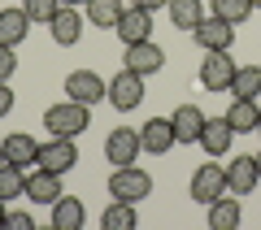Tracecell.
<instances>
[{
	"instance_id": "cell-25",
	"label": "cell",
	"mask_w": 261,
	"mask_h": 230,
	"mask_svg": "<svg viewBox=\"0 0 261 230\" xmlns=\"http://www.w3.org/2000/svg\"><path fill=\"white\" fill-rule=\"evenodd\" d=\"M100 226H105V230H135V226H140V217H135V204L113 200L109 209L100 213Z\"/></svg>"
},
{
	"instance_id": "cell-21",
	"label": "cell",
	"mask_w": 261,
	"mask_h": 230,
	"mask_svg": "<svg viewBox=\"0 0 261 230\" xmlns=\"http://www.w3.org/2000/svg\"><path fill=\"white\" fill-rule=\"evenodd\" d=\"M257 118H261V104H257V100H244V96H235L231 109H226V122H231L235 135H248V130H257Z\"/></svg>"
},
{
	"instance_id": "cell-7",
	"label": "cell",
	"mask_w": 261,
	"mask_h": 230,
	"mask_svg": "<svg viewBox=\"0 0 261 230\" xmlns=\"http://www.w3.org/2000/svg\"><path fill=\"white\" fill-rule=\"evenodd\" d=\"M35 165L53 169V174H70V169L79 165V148H74V139L53 135L48 143H39V161H35Z\"/></svg>"
},
{
	"instance_id": "cell-24",
	"label": "cell",
	"mask_w": 261,
	"mask_h": 230,
	"mask_svg": "<svg viewBox=\"0 0 261 230\" xmlns=\"http://www.w3.org/2000/svg\"><path fill=\"white\" fill-rule=\"evenodd\" d=\"M122 0H87V22L92 26H100V31H113L122 22Z\"/></svg>"
},
{
	"instance_id": "cell-14",
	"label": "cell",
	"mask_w": 261,
	"mask_h": 230,
	"mask_svg": "<svg viewBox=\"0 0 261 230\" xmlns=\"http://www.w3.org/2000/svg\"><path fill=\"white\" fill-rule=\"evenodd\" d=\"M27 195H31L35 204H48V209H53V204L65 195V191H61V174H53V169L39 165L35 174H27Z\"/></svg>"
},
{
	"instance_id": "cell-3",
	"label": "cell",
	"mask_w": 261,
	"mask_h": 230,
	"mask_svg": "<svg viewBox=\"0 0 261 230\" xmlns=\"http://www.w3.org/2000/svg\"><path fill=\"white\" fill-rule=\"evenodd\" d=\"M187 191H192L196 204H205V209H209L218 195H226V165H218V157L205 161V165L192 174V187H187Z\"/></svg>"
},
{
	"instance_id": "cell-23",
	"label": "cell",
	"mask_w": 261,
	"mask_h": 230,
	"mask_svg": "<svg viewBox=\"0 0 261 230\" xmlns=\"http://www.w3.org/2000/svg\"><path fill=\"white\" fill-rule=\"evenodd\" d=\"M226 92L244 96V100H257V92H261V65H235L231 87H226Z\"/></svg>"
},
{
	"instance_id": "cell-32",
	"label": "cell",
	"mask_w": 261,
	"mask_h": 230,
	"mask_svg": "<svg viewBox=\"0 0 261 230\" xmlns=\"http://www.w3.org/2000/svg\"><path fill=\"white\" fill-rule=\"evenodd\" d=\"M9 109H13V92L9 83H0V118H9Z\"/></svg>"
},
{
	"instance_id": "cell-9",
	"label": "cell",
	"mask_w": 261,
	"mask_h": 230,
	"mask_svg": "<svg viewBox=\"0 0 261 230\" xmlns=\"http://www.w3.org/2000/svg\"><path fill=\"white\" fill-rule=\"evenodd\" d=\"M122 65H126V70H135L140 78H148V74H157L161 65H166V52H161V44H152V39H144V44H126Z\"/></svg>"
},
{
	"instance_id": "cell-2",
	"label": "cell",
	"mask_w": 261,
	"mask_h": 230,
	"mask_svg": "<svg viewBox=\"0 0 261 230\" xmlns=\"http://www.w3.org/2000/svg\"><path fill=\"white\" fill-rule=\"evenodd\" d=\"M109 195H113V200H126V204H140L144 195H152L148 169H140V165H113V174H109Z\"/></svg>"
},
{
	"instance_id": "cell-4",
	"label": "cell",
	"mask_w": 261,
	"mask_h": 230,
	"mask_svg": "<svg viewBox=\"0 0 261 230\" xmlns=\"http://www.w3.org/2000/svg\"><path fill=\"white\" fill-rule=\"evenodd\" d=\"M109 104H113L118 113L140 109V104H144V78H140L135 70H126V65H122V70L109 78Z\"/></svg>"
},
{
	"instance_id": "cell-6",
	"label": "cell",
	"mask_w": 261,
	"mask_h": 230,
	"mask_svg": "<svg viewBox=\"0 0 261 230\" xmlns=\"http://www.w3.org/2000/svg\"><path fill=\"white\" fill-rule=\"evenodd\" d=\"M140 152H144L140 130L113 126L109 135H105V161H113V165H135V157H140Z\"/></svg>"
},
{
	"instance_id": "cell-18",
	"label": "cell",
	"mask_w": 261,
	"mask_h": 230,
	"mask_svg": "<svg viewBox=\"0 0 261 230\" xmlns=\"http://www.w3.org/2000/svg\"><path fill=\"white\" fill-rule=\"evenodd\" d=\"M0 148H5V161L18 165V169H31V165L39 161V143H35L31 135H22V130H18V135H9Z\"/></svg>"
},
{
	"instance_id": "cell-31",
	"label": "cell",
	"mask_w": 261,
	"mask_h": 230,
	"mask_svg": "<svg viewBox=\"0 0 261 230\" xmlns=\"http://www.w3.org/2000/svg\"><path fill=\"white\" fill-rule=\"evenodd\" d=\"M5 226H9V230H35V217H31V213H9Z\"/></svg>"
},
{
	"instance_id": "cell-5",
	"label": "cell",
	"mask_w": 261,
	"mask_h": 230,
	"mask_svg": "<svg viewBox=\"0 0 261 230\" xmlns=\"http://www.w3.org/2000/svg\"><path fill=\"white\" fill-rule=\"evenodd\" d=\"M65 100L100 104V100H109V83L96 70H74V74H65Z\"/></svg>"
},
{
	"instance_id": "cell-29",
	"label": "cell",
	"mask_w": 261,
	"mask_h": 230,
	"mask_svg": "<svg viewBox=\"0 0 261 230\" xmlns=\"http://www.w3.org/2000/svg\"><path fill=\"white\" fill-rule=\"evenodd\" d=\"M22 9H27L31 22H44V26H48V22H53V13L61 9V0H22Z\"/></svg>"
},
{
	"instance_id": "cell-38",
	"label": "cell",
	"mask_w": 261,
	"mask_h": 230,
	"mask_svg": "<svg viewBox=\"0 0 261 230\" xmlns=\"http://www.w3.org/2000/svg\"><path fill=\"white\" fill-rule=\"evenodd\" d=\"M257 135H261V118H257Z\"/></svg>"
},
{
	"instance_id": "cell-27",
	"label": "cell",
	"mask_w": 261,
	"mask_h": 230,
	"mask_svg": "<svg viewBox=\"0 0 261 230\" xmlns=\"http://www.w3.org/2000/svg\"><path fill=\"white\" fill-rule=\"evenodd\" d=\"M18 195H27V169L0 165V200L9 204V200H18Z\"/></svg>"
},
{
	"instance_id": "cell-28",
	"label": "cell",
	"mask_w": 261,
	"mask_h": 230,
	"mask_svg": "<svg viewBox=\"0 0 261 230\" xmlns=\"http://www.w3.org/2000/svg\"><path fill=\"white\" fill-rule=\"evenodd\" d=\"M214 5V18H222V22H248V13H252V0H209Z\"/></svg>"
},
{
	"instance_id": "cell-15",
	"label": "cell",
	"mask_w": 261,
	"mask_h": 230,
	"mask_svg": "<svg viewBox=\"0 0 261 230\" xmlns=\"http://www.w3.org/2000/svg\"><path fill=\"white\" fill-rule=\"evenodd\" d=\"M113 31H118L122 44H144V39H152V13H148V9H135V5H130Z\"/></svg>"
},
{
	"instance_id": "cell-10",
	"label": "cell",
	"mask_w": 261,
	"mask_h": 230,
	"mask_svg": "<svg viewBox=\"0 0 261 230\" xmlns=\"http://www.w3.org/2000/svg\"><path fill=\"white\" fill-rule=\"evenodd\" d=\"M48 31H53V44L74 48L79 39H83V13H79L74 5H61V9L53 13V22H48Z\"/></svg>"
},
{
	"instance_id": "cell-39",
	"label": "cell",
	"mask_w": 261,
	"mask_h": 230,
	"mask_svg": "<svg viewBox=\"0 0 261 230\" xmlns=\"http://www.w3.org/2000/svg\"><path fill=\"white\" fill-rule=\"evenodd\" d=\"M257 165H261V152H257Z\"/></svg>"
},
{
	"instance_id": "cell-26",
	"label": "cell",
	"mask_w": 261,
	"mask_h": 230,
	"mask_svg": "<svg viewBox=\"0 0 261 230\" xmlns=\"http://www.w3.org/2000/svg\"><path fill=\"white\" fill-rule=\"evenodd\" d=\"M166 9H170V22H174L178 31H196V22L205 18L200 0H166Z\"/></svg>"
},
{
	"instance_id": "cell-34",
	"label": "cell",
	"mask_w": 261,
	"mask_h": 230,
	"mask_svg": "<svg viewBox=\"0 0 261 230\" xmlns=\"http://www.w3.org/2000/svg\"><path fill=\"white\" fill-rule=\"evenodd\" d=\"M5 221H9V213H5V200H0V226H5Z\"/></svg>"
},
{
	"instance_id": "cell-8",
	"label": "cell",
	"mask_w": 261,
	"mask_h": 230,
	"mask_svg": "<svg viewBox=\"0 0 261 230\" xmlns=\"http://www.w3.org/2000/svg\"><path fill=\"white\" fill-rule=\"evenodd\" d=\"M192 39L205 48V52H231L235 26H231V22H222V18H200V22H196V31H192Z\"/></svg>"
},
{
	"instance_id": "cell-19",
	"label": "cell",
	"mask_w": 261,
	"mask_h": 230,
	"mask_svg": "<svg viewBox=\"0 0 261 230\" xmlns=\"http://www.w3.org/2000/svg\"><path fill=\"white\" fill-rule=\"evenodd\" d=\"M240 221H244V209H240V200H235V191L218 195V200L209 204V230H235Z\"/></svg>"
},
{
	"instance_id": "cell-36",
	"label": "cell",
	"mask_w": 261,
	"mask_h": 230,
	"mask_svg": "<svg viewBox=\"0 0 261 230\" xmlns=\"http://www.w3.org/2000/svg\"><path fill=\"white\" fill-rule=\"evenodd\" d=\"M0 165H9V161H5V148H0Z\"/></svg>"
},
{
	"instance_id": "cell-35",
	"label": "cell",
	"mask_w": 261,
	"mask_h": 230,
	"mask_svg": "<svg viewBox=\"0 0 261 230\" xmlns=\"http://www.w3.org/2000/svg\"><path fill=\"white\" fill-rule=\"evenodd\" d=\"M61 5H74V9H79V5H87V0H61Z\"/></svg>"
},
{
	"instance_id": "cell-16",
	"label": "cell",
	"mask_w": 261,
	"mask_h": 230,
	"mask_svg": "<svg viewBox=\"0 0 261 230\" xmlns=\"http://www.w3.org/2000/svg\"><path fill=\"white\" fill-rule=\"evenodd\" d=\"M231 139H235V130H231V122H226V113L222 118H205L200 148H205L209 157H226V152H231Z\"/></svg>"
},
{
	"instance_id": "cell-37",
	"label": "cell",
	"mask_w": 261,
	"mask_h": 230,
	"mask_svg": "<svg viewBox=\"0 0 261 230\" xmlns=\"http://www.w3.org/2000/svg\"><path fill=\"white\" fill-rule=\"evenodd\" d=\"M252 9H261V0H252Z\"/></svg>"
},
{
	"instance_id": "cell-1",
	"label": "cell",
	"mask_w": 261,
	"mask_h": 230,
	"mask_svg": "<svg viewBox=\"0 0 261 230\" xmlns=\"http://www.w3.org/2000/svg\"><path fill=\"white\" fill-rule=\"evenodd\" d=\"M44 126L48 135H65V139H79L87 126H92V104H79V100H61L44 113Z\"/></svg>"
},
{
	"instance_id": "cell-12",
	"label": "cell",
	"mask_w": 261,
	"mask_h": 230,
	"mask_svg": "<svg viewBox=\"0 0 261 230\" xmlns=\"http://www.w3.org/2000/svg\"><path fill=\"white\" fill-rule=\"evenodd\" d=\"M140 143H144V152H152V157H166L170 148L178 143L174 139V122L170 118H148L140 126Z\"/></svg>"
},
{
	"instance_id": "cell-30",
	"label": "cell",
	"mask_w": 261,
	"mask_h": 230,
	"mask_svg": "<svg viewBox=\"0 0 261 230\" xmlns=\"http://www.w3.org/2000/svg\"><path fill=\"white\" fill-rule=\"evenodd\" d=\"M13 74H18V56H13V48L0 44V83H9Z\"/></svg>"
},
{
	"instance_id": "cell-17",
	"label": "cell",
	"mask_w": 261,
	"mask_h": 230,
	"mask_svg": "<svg viewBox=\"0 0 261 230\" xmlns=\"http://www.w3.org/2000/svg\"><path fill=\"white\" fill-rule=\"evenodd\" d=\"M170 122H174V139H178V143H200L205 113L196 109V104H178V109L170 113Z\"/></svg>"
},
{
	"instance_id": "cell-22",
	"label": "cell",
	"mask_w": 261,
	"mask_h": 230,
	"mask_svg": "<svg viewBox=\"0 0 261 230\" xmlns=\"http://www.w3.org/2000/svg\"><path fill=\"white\" fill-rule=\"evenodd\" d=\"M27 31H31L27 9H5L0 13V44L5 48H18L22 39H27Z\"/></svg>"
},
{
	"instance_id": "cell-11",
	"label": "cell",
	"mask_w": 261,
	"mask_h": 230,
	"mask_svg": "<svg viewBox=\"0 0 261 230\" xmlns=\"http://www.w3.org/2000/svg\"><path fill=\"white\" fill-rule=\"evenodd\" d=\"M231 74H235L231 52H209L205 61H200V87H205V92H226V87H231Z\"/></svg>"
},
{
	"instance_id": "cell-33",
	"label": "cell",
	"mask_w": 261,
	"mask_h": 230,
	"mask_svg": "<svg viewBox=\"0 0 261 230\" xmlns=\"http://www.w3.org/2000/svg\"><path fill=\"white\" fill-rule=\"evenodd\" d=\"M130 5H135V9H148V13H157L161 5H166V0H130Z\"/></svg>"
},
{
	"instance_id": "cell-13",
	"label": "cell",
	"mask_w": 261,
	"mask_h": 230,
	"mask_svg": "<svg viewBox=\"0 0 261 230\" xmlns=\"http://www.w3.org/2000/svg\"><path fill=\"white\" fill-rule=\"evenodd\" d=\"M257 183H261V165H257V157H231V161H226V191L248 195Z\"/></svg>"
},
{
	"instance_id": "cell-20",
	"label": "cell",
	"mask_w": 261,
	"mask_h": 230,
	"mask_svg": "<svg viewBox=\"0 0 261 230\" xmlns=\"http://www.w3.org/2000/svg\"><path fill=\"white\" fill-rule=\"evenodd\" d=\"M83 217H87V209H83L79 195H61V200L53 204V230H79Z\"/></svg>"
}]
</instances>
